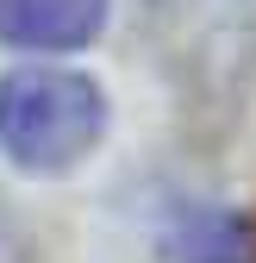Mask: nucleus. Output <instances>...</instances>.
I'll list each match as a JSON object with an SVG mask.
<instances>
[{"mask_svg":"<svg viewBox=\"0 0 256 263\" xmlns=\"http://www.w3.org/2000/svg\"><path fill=\"white\" fill-rule=\"evenodd\" d=\"M106 132L100 88L75 69H7L0 76V151L19 170H69Z\"/></svg>","mask_w":256,"mask_h":263,"instance_id":"nucleus-1","label":"nucleus"},{"mask_svg":"<svg viewBox=\"0 0 256 263\" xmlns=\"http://www.w3.org/2000/svg\"><path fill=\"white\" fill-rule=\"evenodd\" d=\"M106 25V0H0V38L13 50H81Z\"/></svg>","mask_w":256,"mask_h":263,"instance_id":"nucleus-2","label":"nucleus"},{"mask_svg":"<svg viewBox=\"0 0 256 263\" xmlns=\"http://www.w3.org/2000/svg\"><path fill=\"white\" fill-rule=\"evenodd\" d=\"M0 263H25V238H19V226L7 219V207H0Z\"/></svg>","mask_w":256,"mask_h":263,"instance_id":"nucleus-3","label":"nucleus"}]
</instances>
